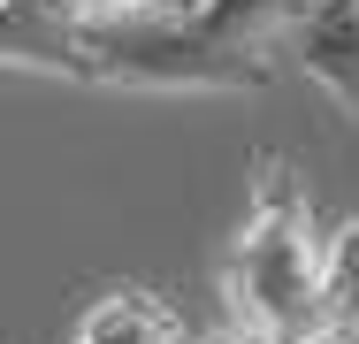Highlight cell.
<instances>
[{
	"mask_svg": "<svg viewBox=\"0 0 359 344\" xmlns=\"http://www.w3.org/2000/svg\"><path fill=\"white\" fill-rule=\"evenodd\" d=\"M222 283H229L237 322L260 329L268 344H329V329H337L329 237L313 230L306 184L276 153L252 161V206H245V230L229 245Z\"/></svg>",
	"mask_w": 359,
	"mask_h": 344,
	"instance_id": "1",
	"label": "cell"
},
{
	"mask_svg": "<svg viewBox=\"0 0 359 344\" xmlns=\"http://www.w3.org/2000/svg\"><path fill=\"white\" fill-rule=\"evenodd\" d=\"M69 344H184V322L153 298V291H100L84 314H76Z\"/></svg>",
	"mask_w": 359,
	"mask_h": 344,
	"instance_id": "2",
	"label": "cell"
},
{
	"mask_svg": "<svg viewBox=\"0 0 359 344\" xmlns=\"http://www.w3.org/2000/svg\"><path fill=\"white\" fill-rule=\"evenodd\" d=\"M46 15H62V23H76V31H107V23H138V15H153L161 0H39Z\"/></svg>",
	"mask_w": 359,
	"mask_h": 344,
	"instance_id": "3",
	"label": "cell"
},
{
	"mask_svg": "<svg viewBox=\"0 0 359 344\" xmlns=\"http://www.w3.org/2000/svg\"><path fill=\"white\" fill-rule=\"evenodd\" d=\"M207 344H268V337H260V329H245V322H237V329H229V337H207Z\"/></svg>",
	"mask_w": 359,
	"mask_h": 344,
	"instance_id": "4",
	"label": "cell"
}]
</instances>
